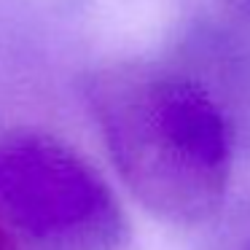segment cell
I'll return each mask as SVG.
<instances>
[{"label":"cell","instance_id":"6da1fadb","mask_svg":"<svg viewBox=\"0 0 250 250\" xmlns=\"http://www.w3.org/2000/svg\"><path fill=\"white\" fill-rule=\"evenodd\" d=\"M83 100L121 183L151 215L199 226L221 210L237 137L218 105L169 62L92 70Z\"/></svg>","mask_w":250,"mask_h":250},{"label":"cell","instance_id":"7a4b0ae2","mask_svg":"<svg viewBox=\"0 0 250 250\" xmlns=\"http://www.w3.org/2000/svg\"><path fill=\"white\" fill-rule=\"evenodd\" d=\"M0 223L41 250H124L129 242L108 180L43 132L0 137Z\"/></svg>","mask_w":250,"mask_h":250},{"label":"cell","instance_id":"3957f363","mask_svg":"<svg viewBox=\"0 0 250 250\" xmlns=\"http://www.w3.org/2000/svg\"><path fill=\"white\" fill-rule=\"evenodd\" d=\"M172 67L191 78L218 105L237 137V148L250 151V33L207 17L183 19L169 38Z\"/></svg>","mask_w":250,"mask_h":250},{"label":"cell","instance_id":"277c9868","mask_svg":"<svg viewBox=\"0 0 250 250\" xmlns=\"http://www.w3.org/2000/svg\"><path fill=\"white\" fill-rule=\"evenodd\" d=\"M194 17H207L221 24L250 33V0H188Z\"/></svg>","mask_w":250,"mask_h":250},{"label":"cell","instance_id":"5b68a950","mask_svg":"<svg viewBox=\"0 0 250 250\" xmlns=\"http://www.w3.org/2000/svg\"><path fill=\"white\" fill-rule=\"evenodd\" d=\"M0 250H11V237H8L3 223H0Z\"/></svg>","mask_w":250,"mask_h":250},{"label":"cell","instance_id":"8992f818","mask_svg":"<svg viewBox=\"0 0 250 250\" xmlns=\"http://www.w3.org/2000/svg\"><path fill=\"white\" fill-rule=\"evenodd\" d=\"M242 250H250V239H248V242H245V248Z\"/></svg>","mask_w":250,"mask_h":250}]
</instances>
